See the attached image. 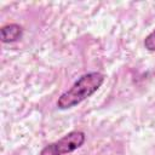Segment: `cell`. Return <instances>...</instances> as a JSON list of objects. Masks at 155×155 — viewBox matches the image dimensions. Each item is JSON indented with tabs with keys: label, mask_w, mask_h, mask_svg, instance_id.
Wrapping results in <instances>:
<instances>
[{
	"label": "cell",
	"mask_w": 155,
	"mask_h": 155,
	"mask_svg": "<svg viewBox=\"0 0 155 155\" xmlns=\"http://www.w3.org/2000/svg\"><path fill=\"white\" fill-rule=\"evenodd\" d=\"M104 79V74L98 71L84 74L74 82V85L68 91L61 94L57 101V107L59 109H69L80 104L81 102L91 97L102 86Z\"/></svg>",
	"instance_id": "obj_1"
},
{
	"label": "cell",
	"mask_w": 155,
	"mask_h": 155,
	"mask_svg": "<svg viewBox=\"0 0 155 155\" xmlns=\"http://www.w3.org/2000/svg\"><path fill=\"white\" fill-rule=\"evenodd\" d=\"M86 136L81 131H71L59 140L46 145L39 155H64L73 153L85 143Z\"/></svg>",
	"instance_id": "obj_2"
},
{
	"label": "cell",
	"mask_w": 155,
	"mask_h": 155,
	"mask_svg": "<svg viewBox=\"0 0 155 155\" xmlns=\"http://www.w3.org/2000/svg\"><path fill=\"white\" fill-rule=\"evenodd\" d=\"M1 33V41L7 44V42H15L19 40L23 35V28L18 24H6L0 29Z\"/></svg>",
	"instance_id": "obj_3"
},
{
	"label": "cell",
	"mask_w": 155,
	"mask_h": 155,
	"mask_svg": "<svg viewBox=\"0 0 155 155\" xmlns=\"http://www.w3.org/2000/svg\"><path fill=\"white\" fill-rule=\"evenodd\" d=\"M144 46L149 51H155V29L144 39Z\"/></svg>",
	"instance_id": "obj_4"
}]
</instances>
